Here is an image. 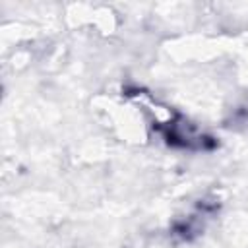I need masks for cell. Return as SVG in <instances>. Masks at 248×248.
<instances>
[]
</instances>
